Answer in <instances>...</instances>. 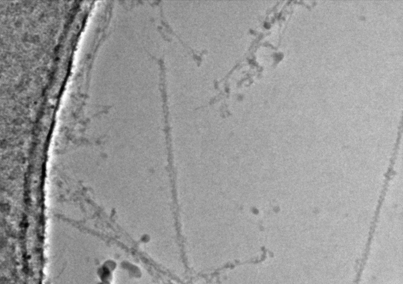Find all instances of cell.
Listing matches in <instances>:
<instances>
[{"label": "cell", "mask_w": 403, "mask_h": 284, "mask_svg": "<svg viewBox=\"0 0 403 284\" xmlns=\"http://www.w3.org/2000/svg\"><path fill=\"white\" fill-rule=\"evenodd\" d=\"M112 270L107 267H102L100 270V276L102 282L109 283L112 279Z\"/></svg>", "instance_id": "1"}, {"label": "cell", "mask_w": 403, "mask_h": 284, "mask_svg": "<svg viewBox=\"0 0 403 284\" xmlns=\"http://www.w3.org/2000/svg\"><path fill=\"white\" fill-rule=\"evenodd\" d=\"M100 284H110L109 283L102 282Z\"/></svg>", "instance_id": "2"}]
</instances>
